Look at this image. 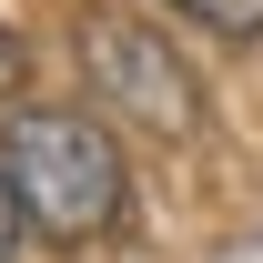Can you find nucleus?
Listing matches in <instances>:
<instances>
[{"label":"nucleus","mask_w":263,"mask_h":263,"mask_svg":"<svg viewBox=\"0 0 263 263\" xmlns=\"http://www.w3.org/2000/svg\"><path fill=\"white\" fill-rule=\"evenodd\" d=\"M10 81H21V41L0 31V101H10Z\"/></svg>","instance_id":"5"},{"label":"nucleus","mask_w":263,"mask_h":263,"mask_svg":"<svg viewBox=\"0 0 263 263\" xmlns=\"http://www.w3.org/2000/svg\"><path fill=\"white\" fill-rule=\"evenodd\" d=\"M81 81H91V101L111 111V122L152 132V142H193V132H202V81H193V61H182L162 31L122 21V10L81 21Z\"/></svg>","instance_id":"2"},{"label":"nucleus","mask_w":263,"mask_h":263,"mask_svg":"<svg viewBox=\"0 0 263 263\" xmlns=\"http://www.w3.org/2000/svg\"><path fill=\"white\" fill-rule=\"evenodd\" d=\"M0 162L21 182V213H31L41 243H101V233H122V202H132V172H122V142L101 111H71V101H31V111H10V142H0Z\"/></svg>","instance_id":"1"},{"label":"nucleus","mask_w":263,"mask_h":263,"mask_svg":"<svg viewBox=\"0 0 263 263\" xmlns=\"http://www.w3.org/2000/svg\"><path fill=\"white\" fill-rule=\"evenodd\" d=\"M182 21H202V31H223V41H263V0H172Z\"/></svg>","instance_id":"3"},{"label":"nucleus","mask_w":263,"mask_h":263,"mask_svg":"<svg viewBox=\"0 0 263 263\" xmlns=\"http://www.w3.org/2000/svg\"><path fill=\"white\" fill-rule=\"evenodd\" d=\"M21 233H31V213H21V182H10V162H0V263L21 253Z\"/></svg>","instance_id":"4"}]
</instances>
